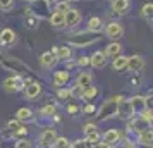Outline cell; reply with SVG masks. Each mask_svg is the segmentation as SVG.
I'll return each instance as SVG.
<instances>
[{
  "mask_svg": "<svg viewBox=\"0 0 153 148\" xmlns=\"http://www.w3.org/2000/svg\"><path fill=\"white\" fill-rule=\"evenodd\" d=\"M141 119L145 120V122H148V124H152V120H153V114H152V109H145V110L141 112Z\"/></svg>",
  "mask_w": 153,
  "mask_h": 148,
  "instance_id": "cell-29",
  "label": "cell"
},
{
  "mask_svg": "<svg viewBox=\"0 0 153 148\" xmlns=\"http://www.w3.org/2000/svg\"><path fill=\"white\" fill-rule=\"evenodd\" d=\"M52 54L57 57V59H69L71 57V50L67 47H60V48L52 50Z\"/></svg>",
  "mask_w": 153,
  "mask_h": 148,
  "instance_id": "cell-21",
  "label": "cell"
},
{
  "mask_svg": "<svg viewBox=\"0 0 153 148\" xmlns=\"http://www.w3.org/2000/svg\"><path fill=\"white\" fill-rule=\"evenodd\" d=\"M43 2H53V0H43Z\"/></svg>",
  "mask_w": 153,
  "mask_h": 148,
  "instance_id": "cell-40",
  "label": "cell"
},
{
  "mask_svg": "<svg viewBox=\"0 0 153 148\" xmlns=\"http://www.w3.org/2000/svg\"><path fill=\"white\" fill-rule=\"evenodd\" d=\"M69 2L67 0H62V2H57L55 5V12H60V14H65L67 10H69Z\"/></svg>",
  "mask_w": 153,
  "mask_h": 148,
  "instance_id": "cell-27",
  "label": "cell"
},
{
  "mask_svg": "<svg viewBox=\"0 0 153 148\" xmlns=\"http://www.w3.org/2000/svg\"><path fill=\"white\" fill-rule=\"evenodd\" d=\"M120 52H122V47H120V43H108V45H107V48H105V57H114V59H115V57H119L120 55Z\"/></svg>",
  "mask_w": 153,
  "mask_h": 148,
  "instance_id": "cell-15",
  "label": "cell"
},
{
  "mask_svg": "<svg viewBox=\"0 0 153 148\" xmlns=\"http://www.w3.org/2000/svg\"><path fill=\"white\" fill-rule=\"evenodd\" d=\"M16 40V33L12 31V29H2V33H0V45L2 47H9V45H12Z\"/></svg>",
  "mask_w": 153,
  "mask_h": 148,
  "instance_id": "cell-11",
  "label": "cell"
},
{
  "mask_svg": "<svg viewBox=\"0 0 153 148\" xmlns=\"http://www.w3.org/2000/svg\"><path fill=\"white\" fill-rule=\"evenodd\" d=\"M112 9H114L115 14H126L129 10V0H114Z\"/></svg>",
  "mask_w": 153,
  "mask_h": 148,
  "instance_id": "cell-14",
  "label": "cell"
},
{
  "mask_svg": "<svg viewBox=\"0 0 153 148\" xmlns=\"http://www.w3.org/2000/svg\"><path fill=\"white\" fill-rule=\"evenodd\" d=\"M97 95H98V90H97L93 85H91V86H88V88H84L81 97H83V98H86V100H91V98H95Z\"/></svg>",
  "mask_w": 153,
  "mask_h": 148,
  "instance_id": "cell-22",
  "label": "cell"
},
{
  "mask_svg": "<svg viewBox=\"0 0 153 148\" xmlns=\"http://www.w3.org/2000/svg\"><path fill=\"white\" fill-rule=\"evenodd\" d=\"M105 35L108 36V38H120V36L124 35V28L119 22H110V24L105 26Z\"/></svg>",
  "mask_w": 153,
  "mask_h": 148,
  "instance_id": "cell-6",
  "label": "cell"
},
{
  "mask_svg": "<svg viewBox=\"0 0 153 148\" xmlns=\"http://www.w3.org/2000/svg\"><path fill=\"white\" fill-rule=\"evenodd\" d=\"M98 131H97V126L93 124V122H90V124H86L84 126V136L88 138V136H91V134H97Z\"/></svg>",
  "mask_w": 153,
  "mask_h": 148,
  "instance_id": "cell-28",
  "label": "cell"
},
{
  "mask_svg": "<svg viewBox=\"0 0 153 148\" xmlns=\"http://www.w3.org/2000/svg\"><path fill=\"white\" fill-rule=\"evenodd\" d=\"M97 110H95V107L93 105H86L84 107V114H95Z\"/></svg>",
  "mask_w": 153,
  "mask_h": 148,
  "instance_id": "cell-36",
  "label": "cell"
},
{
  "mask_svg": "<svg viewBox=\"0 0 153 148\" xmlns=\"http://www.w3.org/2000/svg\"><path fill=\"white\" fill-rule=\"evenodd\" d=\"M143 67H145V60H143L139 55L127 57V69L129 71H132V72H139V71H143Z\"/></svg>",
  "mask_w": 153,
  "mask_h": 148,
  "instance_id": "cell-7",
  "label": "cell"
},
{
  "mask_svg": "<svg viewBox=\"0 0 153 148\" xmlns=\"http://www.w3.org/2000/svg\"><path fill=\"white\" fill-rule=\"evenodd\" d=\"M29 2H35V0H29Z\"/></svg>",
  "mask_w": 153,
  "mask_h": 148,
  "instance_id": "cell-41",
  "label": "cell"
},
{
  "mask_svg": "<svg viewBox=\"0 0 153 148\" xmlns=\"http://www.w3.org/2000/svg\"><path fill=\"white\" fill-rule=\"evenodd\" d=\"M50 22L53 24V26H64V14H60V12H53L52 14V17H50Z\"/></svg>",
  "mask_w": 153,
  "mask_h": 148,
  "instance_id": "cell-25",
  "label": "cell"
},
{
  "mask_svg": "<svg viewBox=\"0 0 153 148\" xmlns=\"http://www.w3.org/2000/svg\"><path fill=\"white\" fill-rule=\"evenodd\" d=\"M67 81H69V72L67 71H57L55 74H53V83L57 86L67 85Z\"/></svg>",
  "mask_w": 153,
  "mask_h": 148,
  "instance_id": "cell-17",
  "label": "cell"
},
{
  "mask_svg": "<svg viewBox=\"0 0 153 148\" xmlns=\"http://www.w3.org/2000/svg\"><path fill=\"white\" fill-rule=\"evenodd\" d=\"M55 140H57L55 129H47V131H43L42 136H40V143H42L43 147H52Z\"/></svg>",
  "mask_w": 153,
  "mask_h": 148,
  "instance_id": "cell-10",
  "label": "cell"
},
{
  "mask_svg": "<svg viewBox=\"0 0 153 148\" xmlns=\"http://www.w3.org/2000/svg\"><path fill=\"white\" fill-rule=\"evenodd\" d=\"M132 107L131 103H129V100H119L117 102V115L120 117L122 120H127V119H131L132 117Z\"/></svg>",
  "mask_w": 153,
  "mask_h": 148,
  "instance_id": "cell-3",
  "label": "cell"
},
{
  "mask_svg": "<svg viewBox=\"0 0 153 148\" xmlns=\"http://www.w3.org/2000/svg\"><path fill=\"white\" fill-rule=\"evenodd\" d=\"M152 14H153V5L152 4H145L143 5V16L146 19H152Z\"/></svg>",
  "mask_w": 153,
  "mask_h": 148,
  "instance_id": "cell-31",
  "label": "cell"
},
{
  "mask_svg": "<svg viewBox=\"0 0 153 148\" xmlns=\"http://www.w3.org/2000/svg\"><path fill=\"white\" fill-rule=\"evenodd\" d=\"M14 148H33V145H31V141L29 140L22 138V140H17V143H16Z\"/></svg>",
  "mask_w": 153,
  "mask_h": 148,
  "instance_id": "cell-30",
  "label": "cell"
},
{
  "mask_svg": "<svg viewBox=\"0 0 153 148\" xmlns=\"http://www.w3.org/2000/svg\"><path fill=\"white\" fill-rule=\"evenodd\" d=\"M152 138H153V133H152V127H146L143 131H139V140L143 145L146 147H152Z\"/></svg>",
  "mask_w": 153,
  "mask_h": 148,
  "instance_id": "cell-18",
  "label": "cell"
},
{
  "mask_svg": "<svg viewBox=\"0 0 153 148\" xmlns=\"http://www.w3.org/2000/svg\"><path fill=\"white\" fill-rule=\"evenodd\" d=\"M119 100H120V97H114L108 102H105L103 105H102V109L98 110V120H105V119H108V117H112V115H115L117 114Z\"/></svg>",
  "mask_w": 153,
  "mask_h": 148,
  "instance_id": "cell-2",
  "label": "cell"
},
{
  "mask_svg": "<svg viewBox=\"0 0 153 148\" xmlns=\"http://www.w3.org/2000/svg\"><path fill=\"white\" fill-rule=\"evenodd\" d=\"M53 148H71V141L67 140V138H57L55 141H53V145H52Z\"/></svg>",
  "mask_w": 153,
  "mask_h": 148,
  "instance_id": "cell-26",
  "label": "cell"
},
{
  "mask_svg": "<svg viewBox=\"0 0 153 148\" xmlns=\"http://www.w3.org/2000/svg\"><path fill=\"white\" fill-rule=\"evenodd\" d=\"M77 112V107L76 105H69V114H76Z\"/></svg>",
  "mask_w": 153,
  "mask_h": 148,
  "instance_id": "cell-39",
  "label": "cell"
},
{
  "mask_svg": "<svg viewBox=\"0 0 153 148\" xmlns=\"http://www.w3.org/2000/svg\"><path fill=\"white\" fill-rule=\"evenodd\" d=\"M90 64L93 65V67H97V69H103L105 65H107V57H105L103 52H97V54L91 55Z\"/></svg>",
  "mask_w": 153,
  "mask_h": 148,
  "instance_id": "cell-12",
  "label": "cell"
},
{
  "mask_svg": "<svg viewBox=\"0 0 153 148\" xmlns=\"http://www.w3.org/2000/svg\"><path fill=\"white\" fill-rule=\"evenodd\" d=\"M40 62H42L43 67H52V65L57 62V57L53 55L52 52H45V54L40 57Z\"/></svg>",
  "mask_w": 153,
  "mask_h": 148,
  "instance_id": "cell-19",
  "label": "cell"
},
{
  "mask_svg": "<svg viewBox=\"0 0 153 148\" xmlns=\"http://www.w3.org/2000/svg\"><path fill=\"white\" fill-rule=\"evenodd\" d=\"M102 38L100 33L97 31H83V33H76L69 38V43H72L74 47H88L91 43L98 42Z\"/></svg>",
  "mask_w": 153,
  "mask_h": 148,
  "instance_id": "cell-1",
  "label": "cell"
},
{
  "mask_svg": "<svg viewBox=\"0 0 153 148\" xmlns=\"http://www.w3.org/2000/svg\"><path fill=\"white\" fill-rule=\"evenodd\" d=\"M26 26H29V28H36V17L28 19V21H26Z\"/></svg>",
  "mask_w": 153,
  "mask_h": 148,
  "instance_id": "cell-35",
  "label": "cell"
},
{
  "mask_svg": "<svg viewBox=\"0 0 153 148\" xmlns=\"http://www.w3.org/2000/svg\"><path fill=\"white\" fill-rule=\"evenodd\" d=\"M77 64H79V65H88V64H90V59H86V57H81V59L77 60Z\"/></svg>",
  "mask_w": 153,
  "mask_h": 148,
  "instance_id": "cell-37",
  "label": "cell"
},
{
  "mask_svg": "<svg viewBox=\"0 0 153 148\" xmlns=\"http://www.w3.org/2000/svg\"><path fill=\"white\" fill-rule=\"evenodd\" d=\"M55 114V107L53 105H47L43 109V115H53Z\"/></svg>",
  "mask_w": 153,
  "mask_h": 148,
  "instance_id": "cell-33",
  "label": "cell"
},
{
  "mask_svg": "<svg viewBox=\"0 0 153 148\" xmlns=\"http://www.w3.org/2000/svg\"><path fill=\"white\" fill-rule=\"evenodd\" d=\"M146 148H152V147H146Z\"/></svg>",
  "mask_w": 153,
  "mask_h": 148,
  "instance_id": "cell-42",
  "label": "cell"
},
{
  "mask_svg": "<svg viewBox=\"0 0 153 148\" xmlns=\"http://www.w3.org/2000/svg\"><path fill=\"white\" fill-rule=\"evenodd\" d=\"M120 140V133H119L117 129H108V131H105L103 136H102V143H107V145H115L117 141Z\"/></svg>",
  "mask_w": 153,
  "mask_h": 148,
  "instance_id": "cell-9",
  "label": "cell"
},
{
  "mask_svg": "<svg viewBox=\"0 0 153 148\" xmlns=\"http://www.w3.org/2000/svg\"><path fill=\"white\" fill-rule=\"evenodd\" d=\"M91 83H93V76H91L90 72H81L76 79V85L79 88H83V90L88 88V86H91Z\"/></svg>",
  "mask_w": 153,
  "mask_h": 148,
  "instance_id": "cell-16",
  "label": "cell"
},
{
  "mask_svg": "<svg viewBox=\"0 0 153 148\" xmlns=\"http://www.w3.org/2000/svg\"><path fill=\"white\" fill-rule=\"evenodd\" d=\"M112 67L115 71H124L127 69V57H115L114 59V64H112Z\"/></svg>",
  "mask_w": 153,
  "mask_h": 148,
  "instance_id": "cell-20",
  "label": "cell"
},
{
  "mask_svg": "<svg viewBox=\"0 0 153 148\" xmlns=\"http://www.w3.org/2000/svg\"><path fill=\"white\" fill-rule=\"evenodd\" d=\"M33 119V112L29 109H19L17 110V120H31Z\"/></svg>",
  "mask_w": 153,
  "mask_h": 148,
  "instance_id": "cell-23",
  "label": "cell"
},
{
  "mask_svg": "<svg viewBox=\"0 0 153 148\" xmlns=\"http://www.w3.org/2000/svg\"><path fill=\"white\" fill-rule=\"evenodd\" d=\"M93 148H112V147L110 145H107V143H97Z\"/></svg>",
  "mask_w": 153,
  "mask_h": 148,
  "instance_id": "cell-38",
  "label": "cell"
},
{
  "mask_svg": "<svg viewBox=\"0 0 153 148\" xmlns=\"http://www.w3.org/2000/svg\"><path fill=\"white\" fill-rule=\"evenodd\" d=\"M59 97H60L62 100L69 98V97H71V90H60V91H59Z\"/></svg>",
  "mask_w": 153,
  "mask_h": 148,
  "instance_id": "cell-34",
  "label": "cell"
},
{
  "mask_svg": "<svg viewBox=\"0 0 153 148\" xmlns=\"http://www.w3.org/2000/svg\"><path fill=\"white\" fill-rule=\"evenodd\" d=\"M42 93V86L38 85V83H28V85L24 86V95H26V98L28 100H35L38 95Z\"/></svg>",
  "mask_w": 153,
  "mask_h": 148,
  "instance_id": "cell-8",
  "label": "cell"
},
{
  "mask_svg": "<svg viewBox=\"0 0 153 148\" xmlns=\"http://www.w3.org/2000/svg\"><path fill=\"white\" fill-rule=\"evenodd\" d=\"M24 88V81H22L19 76H14V78H9L4 81V90L5 91H19V90H22Z\"/></svg>",
  "mask_w": 153,
  "mask_h": 148,
  "instance_id": "cell-4",
  "label": "cell"
},
{
  "mask_svg": "<svg viewBox=\"0 0 153 148\" xmlns=\"http://www.w3.org/2000/svg\"><path fill=\"white\" fill-rule=\"evenodd\" d=\"M102 28V19L100 17H91L88 22V31H98Z\"/></svg>",
  "mask_w": 153,
  "mask_h": 148,
  "instance_id": "cell-24",
  "label": "cell"
},
{
  "mask_svg": "<svg viewBox=\"0 0 153 148\" xmlns=\"http://www.w3.org/2000/svg\"><path fill=\"white\" fill-rule=\"evenodd\" d=\"M79 21H81V14L76 9H69L64 14V26H67V28H74Z\"/></svg>",
  "mask_w": 153,
  "mask_h": 148,
  "instance_id": "cell-5",
  "label": "cell"
},
{
  "mask_svg": "<svg viewBox=\"0 0 153 148\" xmlns=\"http://www.w3.org/2000/svg\"><path fill=\"white\" fill-rule=\"evenodd\" d=\"M14 7V0H0V9L2 10H10Z\"/></svg>",
  "mask_w": 153,
  "mask_h": 148,
  "instance_id": "cell-32",
  "label": "cell"
},
{
  "mask_svg": "<svg viewBox=\"0 0 153 148\" xmlns=\"http://www.w3.org/2000/svg\"><path fill=\"white\" fill-rule=\"evenodd\" d=\"M129 103H131L132 107V112H143L146 109V98H143V97H132L131 100H129Z\"/></svg>",
  "mask_w": 153,
  "mask_h": 148,
  "instance_id": "cell-13",
  "label": "cell"
}]
</instances>
